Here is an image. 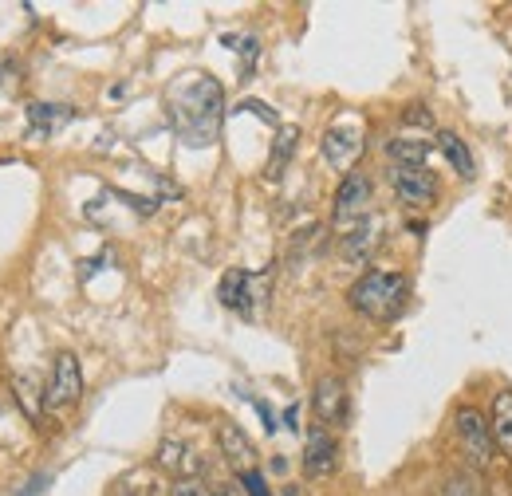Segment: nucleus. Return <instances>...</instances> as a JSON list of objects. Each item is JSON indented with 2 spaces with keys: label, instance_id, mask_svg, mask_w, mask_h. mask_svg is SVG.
I'll list each match as a JSON object with an SVG mask.
<instances>
[{
  "label": "nucleus",
  "instance_id": "f257e3e1",
  "mask_svg": "<svg viewBox=\"0 0 512 496\" xmlns=\"http://www.w3.org/2000/svg\"><path fill=\"white\" fill-rule=\"evenodd\" d=\"M166 103H170L166 107L170 111V123H174V130L190 146H209L217 138L221 115H225V91H221V83L213 75H190V79H182L170 91Z\"/></svg>",
  "mask_w": 512,
  "mask_h": 496
},
{
  "label": "nucleus",
  "instance_id": "dca6fc26",
  "mask_svg": "<svg viewBox=\"0 0 512 496\" xmlns=\"http://www.w3.org/2000/svg\"><path fill=\"white\" fill-rule=\"evenodd\" d=\"M438 150L446 154L449 166H453V170H457V174H461L465 182H469V178L477 174V166H473V154H469V146H465V142H461V138H457L453 130H438Z\"/></svg>",
  "mask_w": 512,
  "mask_h": 496
},
{
  "label": "nucleus",
  "instance_id": "6ab92c4d",
  "mask_svg": "<svg viewBox=\"0 0 512 496\" xmlns=\"http://www.w3.org/2000/svg\"><path fill=\"white\" fill-rule=\"evenodd\" d=\"M12 386H16V398L24 402V410H28V418H40V402H36V374H16L12 378Z\"/></svg>",
  "mask_w": 512,
  "mask_h": 496
},
{
  "label": "nucleus",
  "instance_id": "a211bd4d",
  "mask_svg": "<svg viewBox=\"0 0 512 496\" xmlns=\"http://www.w3.org/2000/svg\"><path fill=\"white\" fill-rule=\"evenodd\" d=\"M296 138H300L296 126H284V130L276 134V150H272V158H268V178H272V182L284 174V166H288V158H292V150H296Z\"/></svg>",
  "mask_w": 512,
  "mask_h": 496
},
{
  "label": "nucleus",
  "instance_id": "ddd939ff",
  "mask_svg": "<svg viewBox=\"0 0 512 496\" xmlns=\"http://www.w3.org/2000/svg\"><path fill=\"white\" fill-rule=\"evenodd\" d=\"M217 445H221V453H225V461L229 465H237V469H253V457H256V449H253V441L245 437V430L241 426H233V422H225L221 430H217Z\"/></svg>",
  "mask_w": 512,
  "mask_h": 496
},
{
  "label": "nucleus",
  "instance_id": "4468645a",
  "mask_svg": "<svg viewBox=\"0 0 512 496\" xmlns=\"http://www.w3.org/2000/svg\"><path fill=\"white\" fill-rule=\"evenodd\" d=\"M67 123H71V107H60V103H32L28 107V134L32 138H52Z\"/></svg>",
  "mask_w": 512,
  "mask_h": 496
},
{
  "label": "nucleus",
  "instance_id": "6e6552de",
  "mask_svg": "<svg viewBox=\"0 0 512 496\" xmlns=\"http://www.w3.org/2000/svg\"><path fill=\"white\" fill-rule=\"evenodd\" d=\"M320 154H323V162H327V166L347 170V166L363 154V130H359L355 123L331 126V130L320 138Z\"/></svg>",
  "mask_w": 512,
  "mask_h": 496
},
{
  "label": "nucleus",
  "instance_id": "1a4fd4ad",
  "mask_svg": "<svg viewBox=\"0 0 512 496\" xmlns=\"http://www.w3.org/2000/svg\"><path fill=\"white\" fill-rule=\"evenodd\" d=\"M335 465H339V441L331 430H323L316 426L308 441H304V473L312 477V481H323V477H331L335 473Z\"/></svg>",
  "mask_w": 512,
  "mask_h": 496
},
{
  "label": "nucleus",
  "instance_id": "2eb2a0df",
  "mask_svg": "<svg viewBox=\"0 0 512 496\" xmlns=\"http://www.w3.org/2000/svg\"><path fill=\"white\" fill-rule=\"evenodd\" d=\"M489 430H493V445H497L505 457H512V390H497V394H493Z\"/></svg>",
  "mask_w": 512,
  "mask_h": 496
},
{
  "label": "nucleus",
  "instance_id": "7ed1b4c3",
  "mask_svg": "<svg viewBox=\"0 0 512 496\" xmlns=\"http://www.w3.org/2000/svg\"><path fill=\"white\" fill-rule=\"evenodd\" d=\"M453 426H457V441H461V453L469 457V465L473 469H489L493 465V430H489V418L481 410H473V406H461L457 418H453Z\"/></svg>",
  "mask_w": 512,
  "mask_h": 496
},
{
  "label": "nucleus",
  "instance_id": "f03ea898",
  "mask_svg": "<svg viewBox=\"0 0 512 496\" xmlns=\"http://www.w3.org/2000/svg\"><path fill=\"white\" fill-rule=\"evenodd\" d=\"M406 292H410L406 276H398V272H383V268H371V272H363V276L351 284L347 300H351V308L359 311V315L386 323V319H394V315L402 311Z\"/></svg>",
  "mask_w": 512,
  "mask_h": 496
},
{
  "label": "nucleus",
  "instance_id": "4be33fe9",
  "mask_svg": "<svg viewBox=\"0 0 512 496\" xmlns=\"http://www.w3.org/2000/svg\"><path fill=\"white\" fill-rule=\"evenodd\" d=\"M442 496H481V493H477V481H473V477L457 473V477H449V485Z\"/></svg>",
  "mask_w": 512,
  "mask_h": 496
},
{
  "label": "nucleus",
  "instance_id": "39448f33",
  "mask_svg": "<svg viewBox=\"0 0 512 496\" xmlns=\"http://www.w3.org/2000/svg\"><path fill=\"white\" fill-rule=\"evenodd\" d=\"M371 178L367 174H347L339 189H335V205H331V217L339 225H359L371 209Z\"/></svg>",
  "mask_w": 512,
  "mask_h": 496
},
{
  "label": "nucleus",
  "instance_id": "aec40b11",
  "mask_svg": "<svg viewBox=\"0 0 512 496\" xmlns=\"http://www.w3.org/2000/svg\"><path fill=\"white\" fill-rule=\"evenodd\" d=\"M170 496H213V489L201 477H182V481L170 485Z\"/></svg>",
  "mask_w": 512,
  "mask_h": 496
},
{
  "label": "nucleus",
  "instance_id": "412c9836",
  "mask_svg": "<svg viewBox=\"0 0 512 496\" xmlns=\"http://www.w3.org/2000/svg\"><path fill=\"white\" fill-rule=\"evenodd\" d=\"M402 123L434 130V111H430V107H422V103H410V107H406V115H402Z\"/></svg>",
  "mask_w": 512,
  "mask_h": 496
},
{
  "label": "nucleus",
  "instance_id": "423d86ee",
  "mask_svg": "<svg viewBox=\"0 0 512 496\" xmlns=\"http://www.w3.org/2000/svg\"><path fill=\"white\" fill-rule=\"evenodd\" d=\"M390 186L406 205H434L438 197V178L426 166H390Z\"/></svg>",
  "mask_w": 512,
  "mask_h": 496
},
{
  "label": "nucleus",
  "instance_id": "5701e85b",
  "mask_svg": "<svg viewBox=\"0 0 512 496\" xmlns=\"http://www.w3.org/2000/svg\"><path fill=\"white\" fill-rule=\"evenodd\" d=\"M241 489H245V496H272L268 493V485H264V477H260L256 469L241 473Z\"/></svg>",
  "mask_w": 512,
  "mask_h": 496
},
{
  "label": "nucleus",
  "instance_id": "f3484780",
  "mask_svg": "<svg viewBox=\"0 0 512 496\" xmlns=\"http://www.w3.org/2000/svg\"><path fill=\"white\" fill-rule=\"evenodd\" d=\"M386 158L394 166H426L430 142H422V138H390L386 142Z\"/></svg>",
  "mask_w": 512,
  "mask_h": 496
},
{
  "label": "nucleus",
  "instance_id": "b1692460",
  "mask_svg": "<svg viewBox=\"0 0 512 496\" xmlns=\"http://www.w3.org/2000/svg\"><path fill=\"white\" fill-rule=\"evenodd\" d=\"M213 489V496H241L245 489L241 485H233V481H221V485H209Z\"/></svg>",
  "mask_w": 512,
  "mask_h": 496
},
{
  "label": "nucleus",
  "instance_id": "9d476101",
  "mask_svg": "<svg viewBox=\"0 0 512 496\" xmlns=\"http://www.w3.org/2000/svg\"><path fill=\"white\" fill-rule=\"evenodd\" d=\"M383 241V221L379 217H363L359 225H351V233H343L339 241V256L347 264H367L375 256V248Z\"/></svg>",
  "mask_w": 512,
  "mask_h": 496
},
{
  "label": "nucleus",
  "instance_id": "9b49d317",
  "mask_svg": "<svg viewBox=\"0 0 512 496\" xmlns=\"http://www.w3.org/2000/svg\"><path fill=\"white\" fill-rule=\"evenodd\" d=\"M217 296H221L225 308L241 311V315H253V276L245 268H229L221 276V284H217Z\"/></svg>",
  "mask_w": 512,
  "mask_h": 496
},
{
  "label": "nucleus",
  "instance_id": "20e7f679",
  "mask_svg": "<svg viewBox=\"0 0 512 496\" xmlns=\"http://www.w3.org/2000/svg\"><path fill=\"white\" fill-rule=\"evenodd\" d=\"M83 394V371H79V359L71 351H60L56 363H52V378H48V390H44V406L48 410H64L71 402H79Z\"/></svg>",
  "mask_w": 512,
  "mask_h": 496
},
{
  "label": "nucleus",
  "instance_id": "0eeeda50",
  "mask_svg": "<svg viewBox=\"0 0 512 496\" xmlns=\"http://www.w3.org/2000/svg\"><path fill=\"white\" fill-rule=\"evenodd\" d=\"M312 406H316V418L323 422V430L331 426H347V414H351V402H347V386L343 378L335 374H323L312 390Z\"/></svg>",
  "mask_w": 512,
  "mask_h": 496
},
{
  "label": "nucleus",
  "instance_id": "f8f14e48",
  "mask_svg": "<svg viewBox=\"0 0 512 496\" xmlns=\"http://www.w3.org/2000/svg\"><path fill=\"white\" fill-rule=\"evenodd\" d=\"M158 465L170 469L178 481H182V477H197V473L205 469V461L193 457V449L186 441H178V437H166V441L158 445Z\"/></svg>",
  "mask_w": 512,
  "mask_h": 496
}]
</instances>
